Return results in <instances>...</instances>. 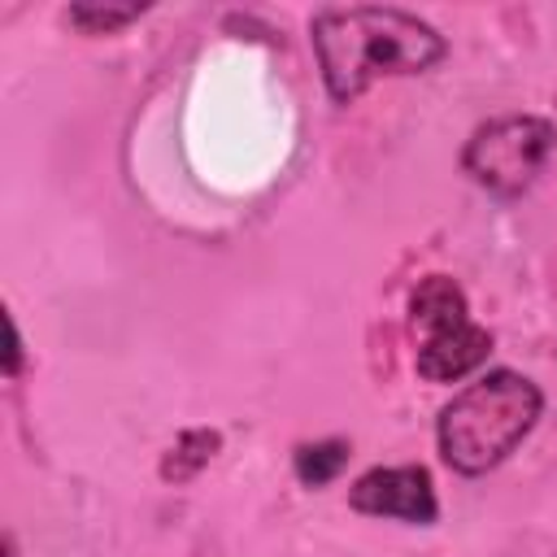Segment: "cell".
<instances>
[{
  "mask_svg": "<svg viewBox=\"0 0 557 557\" xmlns=\"http://www.w3.org/2000/svg\"><path fill=\"white\" fill-rule=\"evenodd\" d=\"M309 39L322 65L326 96L335 104H352L379 78L426 74L448 52L444 35L431 22L379 4L322 9L309 22Z\"/></svg>",
  "mask_w": 557,
  "mask_h": 557,
  "instance_id": "6da1fadb",
  "label": "cell"
},
{
  "mask_svg": "<svg viewBox=\"0 0 557 557\" xmlns=\"http://www.w3.org/2000/svg\"><path fill=\"white\" fill-rule=\"evenodd\" d=\"M540 409L544 396L527 374L487 370L440 409L435 422L440 457L457 474H487L531 435Z\"/></svg>",
  "mask_w": 557,
  "mask_h": 557,
  "instance_id": "7a4b0ae2",
  "label": "cell"
},
{
  "mask_svg": "<svg viewBox=\"0 0 557 557\" xmlns=\"http://www.w3.org/2000/svg\"><path fill=\"white\" fill-rule=\"evenodd\" d=\"M413 326H422L418 344V374L431 383H457L470 370H479L492 352V335L470 318L466 292L448 274H426L409 296Z\"/></svg>",
  "mask_w": 557,
  "mask_h": 557,
  "instance_id": "3957f363",
  "label": "cell"
},
{
  "mask_svg": "<svg viewBox=\"0 0 557 557\" xmlns=\"http://www.w3.org/2000/svg\"><path fill=\"white\" fill-rule=\"evenodd\" d=\"M553 144H557L553 122L531 117V113H505V117L474 126V135L461 148V170L492 196L513 200L531 187Z\"/></svg>",
  "mask_w": 557,
  "mask_h": 557,
  "instance_id": "277c9868",
  "label": "cell"
},
{
  "mask_svg": "<svg viewBox=\"0 0 557 557\" xmlns=\"http://www.w3.org/2000/svg\"><path fill=\"white\" fill-rule=\"evenodd\" d=\"M348 505L357 513L400 518L413 527H431L440 518V500L426 466H374L348 487Z\"/></svg>",
  "mask_w": 557,
  "mask_h": 557,
  "instance_id": "5b68a950",
  "label": "cell"
},
{
  "mask_svg": "<svg viewBox=\"0 0 557 557\" xmlns=\"http://www.w3.org/2000/svg\"><path fill=\"white\" fill-rule=\"evenodd\" d=\"M218 448H222V435H218V431H209V426L183 431V435L174 440V448L161 457V479H165V483H187V479H196V474L218 457Z\"/></svg>",
  "mask_w": 557,
  "mask_h": 557,
  "instance_id": "8992f818",
  "label": "cell"
},
{
  "mask_svg": "<svg viewBox=\"0 0 557 557\" xmlns=\"http://www.w3.org/2000/svg\"><path fill=\"white\" fill-rule=\"evenodd\" d=\"M352 448L348 440H318V444H296L292 453V470L305 487H326L344 466H348Z\"/></svg>",
  "mask_w": 557,
  "mask_h": 557,
  "instance_id": "52a82bcc",
  "label": "cell"
},
{
  "mask_svg": "<svg viewBox=\"0 0 557 557\" xmlns=\"http://www.w3.org/2000/svg\"><path fill=\"white\" fill-rule=\"evenodd\" d=\"M148 4H74L65 17L87 30V35H109V30H122L126 22H135Z\"/></svg>",
  "mask_w": 557,
  "mask_h": 557,
  "instance_id": "ba28073f",
  "label": "cell"
},
{
  "mask_svg": "<svg viewBox=\"0 0 557 557\" xmlns=\"http://www.w3.org/2000/svg\"><path fill=\"white\" fill-rule=\"evenodd\" d=\"M4 331H9V357H4V374L13 379V374L22 370V339H17V326H13V318H4Z\"/></svg>",
  "mask_w": 557,
  "mask_h": 557,
  "instance_id": "9c48e42d",
  "label": "cell"
}]
</instances>
